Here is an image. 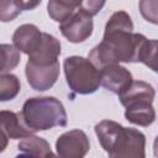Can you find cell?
<instances>
[{
  "label": "cell",
  "mask_w": 158,
  "mask_h": 158,
  "mask_svg": "<svg viewBox=\"0 0 158 158\" xmlns=\"http://www.w3.org/2000/svg\"><path fill=\"white\" fill-rule=\"evenodd\" d=\"M63 69L67 84L75 94H93L101 85L100 70L89 58L80 56L67 57L63 62Z\"/></svg>",
  "instance_id": "3957f363"
},
{
  "label": "cell",
  "mask_w": 158,
  "mask_h": 158,
  "mask_svg": "<svg viewBox=\"0 0 158 158\" xmlns=\"http://www.w3.org/2000/svg\"><path fill=\"white\" fill-rule=\"evenodd\" d=\"M125 109L126 120L133 125L148 127L156 120V110L152 106V102H137Z\"/></svg>",
  "instance_id": "4fadbf2b"
},
{
  "label": "cell",
  "mask_w": 158,
  "mask_h": 158,
  "mask_svg": "<svg viewBox=\"0 0 158 158\" xmlns=\"http://www.w3.org/2000/svg\"><path fill=\"white\" fill-rule=\"evenodd\" d=\"M139 62L151 70L158 73V40H147L142 51Z\"/></svg>",
  "instance_id": "e0dca14e"
},
{
  "label": "cell",
  "mask_w": 158,
  "mask_h": 158,
  "mask_svg": "<svg viewBox=\"0 0 158 158\" xmlns=\"http://www.w3.org/2000/svg\"><path fill=\"white\" fill-rule=\"evenodd\" d=\"M59 62L51 65H37L31 62L26 63L25 74L28 85L36 91H46L51 89L59 77Z\"/></svg>",
  "instance_id": "52a82bcc"
},
{
  "label": "cell",
  "mask_w": 158,
  "mask_h": 158,
  "mask_svg": "<svg viewBox=\"0 0 158 158\" xmlns=\"http://www.w3.org/2000/svg\"><path fill=\"white\" fill-rule=\"evenodd\" d=\"M147 38L133 32V22L126 11L114 12L106 22L102 41L88 54V58L100 70L106 65L139 62L141 51Z\"/></svg>",
  "instance_id": "6da1fadb"
},
{
  "label": "cell",
  "mask_w": 158,
  "mask_h": 158,
  "mask_svg": "<svg viewBox=\"0 0 158 158\" xmlns=\"http://www.w3.org/2000/svg\"><path fill=\"white\" fill-rule=\"evenodd\" d=\"M153 153L156 157H158V136L154 138V142H153Z\"/></svg>",
  "instance_id": "603a6c76"
},
{
  "label": "cell",
  "mask_w": 158,
  "mask_h": 158,
  "mask_svg": "<svg viewBox=\"0 0 158 158\" xmlns=\"http://www.w3.org/2000/svg\"><path fill=\"white\" fill-rule=\"evenodd\" d=\"M26 125L35 132L53 127H65L67 112L62 101L54 96H35L27 99L21 110Z\"/></svg>",
  "instance_id": "7a4b0ae2"
},
{
  "label": "cell",
  "mask_w": 158,
  "mask_h": 158,
  "mask_svg": "<svg viewBox=\"0 0 158 158\" xmlns=\"http://www.w3.org/2000/svg\"><path fill=\"white\" fill-rule=\"evenodd\" d=\"M42 37L43 32H41L36 25L23 23L15 30L12 35V43L20 52L28 56L40 46Z\"/></svg>",
  "instance_id": "8fae6325"
},
{
  "label": "cell",
  "mask_w": 158,
  "mask_h": 158,
  "mask_svg": "<svg viewBox=\"0 0 158 158\" xmlns=\"http://www.w3.org/2000/svg\"><path fill=\"white\" fill-rule=\"evenodd\" d=\"M60 33L72 43H81L88 40L94 30L90 15L77 10L72 16L59 23Z\"/></svg>",
  "instance_id": "8992f818"
},
{
  "label": "cell",
  "mask_w": 158,
  "mask_h": 158,
  "mask_svg": "<svg viewBox=\"0 0 158 158\" xmlns=\"http://www.w3.org/2000/svg\"><path fill=\"white\" fill-rule=\"evenodd\" d=\"M42 0H15L16 5L21 9V10H33L36 9Z\"/></svg>",
  "instance_id": "7402d4cb"
},
{
  "label": "cell",
  "mask_w": 158,
  "mask_h": 158,
  "mask_svg": "<svg viewBox=\"0 0 158 158\" xmlns=\"http://www.w3.org/2000/svg\"><path fill=\"white\" fill-rule=\"evenodd\" d=\"M105 2L106 0H78V9L93 17L101 11Z\"/></svg>",
  "instance_id": "44dd1931"
},
{
  "label": "cell",
  "mask_w": 158,
  "mask_h": 158,
  "mask_svg": "<svg viewBox=\"0 0 158 158\" xmlns=\"http://www.w3.org/2000/svg\"><path fill=\"white\" fill-rule=\"evenodd\" d=\"M21 60L20 51L14 44L2 43L1 44V73H9Z\"/></svg>",
  "instance_id": "ac0fdd59"
},
{
  "label": "cell",
  "mask_w": 158,
  "mask_h": 158,
  "mask_svg": "<svg viewBox=\"0 0 158 158\" xmlns=\"http://www.w3.org/2000/svg\"><path fill=\"white\" fill-rule=\"evenodd\" d=\"M0 128H1V138H2V146L0 149L1 152L6 147L9 138L20 139L35 133V131L26 125L21 112H14L7 110L0 111Z\"/></svg>",
  "instance_id": "ba28073f"
},
{
  "label": "cell",
  "mask_w": 158,
  "mask_h": 158,
  "mask_svg": "<svg viewBox=\"0 0 158 158\" xmlns=\"http://www.w3.org/2000/svg\"><path fill=\"white\" fill-rule=\"evenodd\" d=\"M78 9V0H48L47 11L52 20L63 22Z\"/></svg>",
  "instance_id": "9a60e30c"
},
{
  "label": "cell",
  "mask_w": 158,
  "mask_h": 158,
  "mask_svg": "<svg viewBox=\"0 0 158 158\" xmlns=\"http://www.w3.org/2000/svg\"><path fill=\"white\" fill-rule=\"evenodd\" d=\"M21 90L19 78L11 73H1L0 75V100L9 101L17 96Z\"/></svg>",
  "instance_id": "2e32d148"
},
{
  "label": "cell",
  "mask_w": 158,
  "mask_h": 158,
  "mask_svg": "<svg viewBox=\"0 0 158 158\" xmlns=\"http://www.w3.org/2000/svg\"><path fill=\"white\" fill-rule=\"evenodd\" d=\"M90 149V142L83 130H70L56 141L57 154L62 158H81Z\"/></svg>",
  "instance_id": "5b68a950"
},
{
  "label": "cell",
  "mask_w": 158,
  "mask_h": 158,
  "mask_svg": "<svg viewBox=\"0 0 158 158\" xmlns=\"http://www.w3.org/2000/svg\"><path fill=\"white\" fill-rule=\"evenodd\" d=\"M100 78L101 85L116 95H120L133 80L131 72L118 63L110 64L100 69Z\"/></svg>",
  "instance_id": "9c48e42d"
},
{
  "label": "cell",
  "mask_w": 158,
  "mask_h": 158,
  "mask_svg": "<svg viewBox=\"0 0 158 158\" xmlns=\"http://www.w3.org/2000/svg\"><path fill=\"white\" fill-rule=\"evenodd\" d=\"M106 153L112 158H144L146 136L136 128L121 126Z\"/></svg>",
  "instance_id": "277c9868"
},
{
  "label": "cell",
  "mask_w": 158,
  "mask_h": 158,
  "mask_svg": "<svg viewBox=\"0 0 158 158\" xmlns=\"http://www.w3.org/2000/svg\"><path fill=\"white\" fill-rule=\"evenodd\" d=\"M156 91L153 86L142 80H132V83L118 95L121 104L127 107L137 102H153Z\"/></svg>",
  "instance_id": "7c38bea8"
},
{
  "label": "cell",
  "mask_w": 158,
  "mask_h": 158,
  "mask_svg": "<svg viewBox=\"0 0 158 158\" xmlns=\"http://www.w3.org/2000/svg\"><path fill=\"white\" fill-rule=\"evenodd\" d=\"M17 149L20 156H30V157H52L54 153L51 149L49 143L38 136L31 135L22 138L19 144Z\"/></svg>",
  "instance_id": "5bb4252c"
},
{
  "label": "cell",
  "mask_w": 158,
  "mask_h": 158,
  "mask_svg": "<svg viewBox=\"0 0 158 158\" xmlns=\"http://www.w3.org/2000/svg\"><path fill=\"white\" fill-rule=\"evenodd\" d=\"M60 56V42L54 36L43 32L40 46L28 54V62L37 65H51L58 62Z\"/></svg>",
  "instance_id": "30bf717a"
},
{
  "label": "cell",
  "mask_w": 158,
  "mask_h": 158,
  "mask_svg": "<svg viewBox=\"0 0 158 158\" xmlns=\"http://www.w3.org/2000/svg\"><path fill=\"white\" fill-rule=\"evenodd\" d=\"M138 9L146 21L158 25V0H139Z\"/></svg>",
  "instance_id": "d6986e66"
},
{
  "label": "cell",
  "mask_w": 158,
  "mask_h": 158,
  "mask_svg": "<svg viewBox=\"0 0 158 158\" xmlns=\"http://www.w3.org/2000/svg\"><path fill=\"white\" fill-rule=\"evenodd\" d=\"M21 12V9L16 5L15 0H0V20L9 22L15 20Z\"/></svg>",
  "instance_id": "ffe728a7"
}]
</instances>
